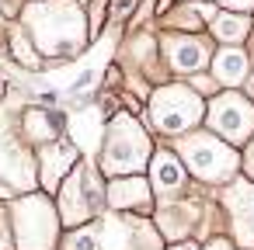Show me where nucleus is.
<instances>
[{
  "label": "nucleus",
  "mask_w": 254,
  "mask_h": 250,
  "mask_svg": "<svg viewBox=\"0 0 254 250\" xmlns=\"http://www.w3.org/2000/svg\"><path fill=\"white\" fill-rule=\"evenodd\" d=\"M28 28L42 52L49 56H77L87 42L84 14L73 0H53V4H32L28 7Z\"/></svg>",
  "instance_id": "1"
},
{
  "label": "nucleus",
  "mask_w": 254,
  "mask_h": 250,
  "mask_svg": "<svg viewBox=\"0 0 254 250\" xmlns=\"http://www.w3.org/2000/svg\"><path fill=\"white\" fill-rule=\"evenodd\" d=\"M146 156H150L146 132L139 129L136 118L119 115L108 129V139H105V156H101L105 174H132L146 163Z\"/></svg>",
  "instance_id": "2"
},
{
  "label": "nucleus",
  "mask_w": 254,
  "mask_h": 250,
  "mask_svg": "<svg viewBox=\"0 0 254 250\" xmlns=\"http://www.w3.org/2000/svg\"><path fill=\"white\" fill-rule=\"evenodd\" d=\"M14 222H18V250H53L56 212L42 195L21 198L14 205Z\"/></svg>",
  "instance_id": "3"
},
{
  "label": "nucleus",
  "mask_w": 254,
  "mask_h": 250,
  "mask_svg": "<svg viewBox=\"0 0 254 250\" xmlns=\"http://www.w3.org/2000/svg\"><path fill=\"white\" fill-rule=\"evenodd\" d=\"M150 115H153L157 129H164V132H185V129H191L202 118V101L188 87L174 84V87H164V91L153 94Z\"/></svg>",
  "instance_id": "4"
},
{
  "label": "nucleus",
  "mask_w": 254,
  "mask_h": 250,
  "mask_svg": "<svg viewBox=\"0 0 254 250\" xmlns=\"http://www.w3.org/2000/svg\"><path fill=\"white\" fill-rule=\"evenodd\" d=\"M181 153H185L188 167L198 177H205V181H223V177H230L237 170V153L230 146H223L219 139H212V136H191V139H185Z\"/></svg>",
  "instance_id": "5"
},
{
  "label": "nucleus",
  "mask_w": 254,
  "mask_h": 250,
  "mask_svg": "<svg viewBox=\"0 0 254 250\" xmlns=\"http://www.w3.org/2000/svg\"><path fill=\"white\" fill-rule=\"evenodd\" d=\"M209 125H212L219 136L240 143V139L254 129V108H251L244 98H237V94H223V98H216L212 108H209Z\"/></svg>",
  "instance_id": "6"
},
{
  "label": "nucleus",
  "mask_w": 254,
  "mask_h": 250,
  "mask_svg": "<svg viewBox=\"0 0 254 250\" xmlns=\"http://www.w3.org/2000/svg\"><path fill=\"white\" fill-rule=\"evenodd\" d=\"M98 198H101V191L94 184V174L87 167H77L73 177L63 188V219L66 222H80L84 215H91L98 208Z\"/></svg>",
  "instance_id": "7"
},
{
  "label": "nucleus",
  "mask_w": 254,
  "mask_h": 250,
  "mask_svg": "<svg viewBox=\"0 0 254 250\" xmlns=\"http://www.w3.org/2000/svg\"><path fill=\"white\" fill-rule=\"evenodd\" d=\"M164 52H167L171 66L181 70V73H191V70H198L205 63V46L198 39H167Z\"/></svg>",
  "instance_id": "8"
},
{
  "label": "nucleus",
  "mask_w": 254,
  "mask_h": 250,
  "mask_svg": "<svg viewBox=\"0 0 254 250\" xmlns=\"http://www.w3.org/2000/svg\"><path fill=\"white\" fill-rule=\"evenodd\" d=\"M230 205L237 212V233L244 243H254V188L237 184L230 191Z\"/></svg>",
  "instance_id": "9"
},
{
  "label": "nucleus",
  "mask_w": 254,
  "mask_h": 250,
  "mask_svg": "<svg viewBox=\"0 0 254 250\" xmlns=\"http://www.w3.org/2000/svg\"><path fill=\"white\" fill-rule=\"evenodd\" d=\"M212 70H216L219 84H240L247 77V56L240 49H223L216 56V63H212Z\"/></svg>",
  "instance_id": "10"
},
{
  "label": "nucleus",
  "mask_w": 254,
  "mask_h": 250,
  "mask_svg": "<svg viewBox=\"0 0 254 250\" xmlns=\"http://www.w3.org/2000/svg\"><path fill=\"white\" fill-rule=\"evenodd\" d=\"M60 125H63V118H60L56 111H39V108H32V111L25 115V132H28V139H39V143H53L56 132H60Z\"/></svg>",
  "instance_id": "11"
},
{
  "label": "nucleus",
  "mask_w": 254,
  "mask_h": 250,
  "mask_svg": "<svg viewBox=\"0 0 254 250\" xmlns=\"http://www.w3.org/2000/svg\"><path fill=\"white\" fill-rule=\"evenodd\" d=\"M73 146H66V143H49V150H46V156H42V167H46V174H42V181L49 184V188H56V181L66 174V167L73 163Z\"/></svg>",
  "instance_id": "12"
},
{
  "label": "nucleus",
  "mask_w": 254,
  "mask_h": 250,
  "mask_svg": "<svg viewBox=\"0 0 254 250\" xmlns=\"http://www.w3.org/2000/svg\"><path fill=\"white\" fill-rule=\"evenodd\" d=\"M108 198H112V205H119V208H139V205H146V184L139 181V177H126V181H115L112 184V191H108Z\"/></svg>",
  "instance_id": "13"
},
{
  "label": "nucleus",
  "mask_w": 254,
  "mask_h": 250,
  "mask_svg": "<svg viewBox=\"0 0 254 250\" xmlns=\"http://www.w3.org/2000/svg\"><path fill=\"white\" fill-rule=\"evenodd\" d=\"M181 181H185L181 163H178L171 153H160V156L153 160V184H157L160 191H178Z\"/></svg>",
  "instance_id": "14"
},
{
  "label": "nucleus",
  "mask_w": 254,
  "mask_h": 250,
  "mask_svg": "<svg viewBox=\"0 0 254 250\" xmlns=\"http://www.w3.org/2000/svg\"><path fill=\"white\" fill-rule=\"evenodd\" d=\"M212 28H216V35H219V39H230V42H237V39H244V35H247V21H244V18H237V14H219Z\"/></svg>",
  "instance_id": "15"
},
{
  "label": "nucleus",
  "mask_w": 254,
  "mask_h": 250,
  "mask_svg": "<svg viewBox=\"0 0 254 250\" xmlns=\"http://www.w3.org/2000/svg\"><path fill=\"white\" fill-rule=\"evenodd\" d=\"M66 250H98V236H94V229H80V233H73V236L66 240Z\"/></svg>",
  "instance_id": "16"
},
{
  "label": "nucleus",
  "mask_w": 254,
  "mask_h": 250,
  "mask_svg": "<svg viewBox=\"0 0 254 250\" xmlns=\"http://www.w3.org/2000/svg\"><path fill=\"white\" fill-rule=\"evenodd\" d=\"M14 56H18V59H21L25 66H39V56H35V52L28 49V42H25L21 35H14Z\"/></svg>",
  "instance_id": "17"
},
{
  "label": "nucleus",
  "mask_w": 254,
  "mask_h": 250,
  "mask_svg": "<svg viewBox=\"0 0 254 250\" xmlns=\"http://www.w3.org/2000/svg\"><path fill=\"white\" fill-rule=\"evenodd\" d=\"M174 25H181V28H202V14L188 7V11H181V14H178V21H174Z\"/></svg>",
  "instance_id": "18"
},
{
  "label": "nucleus",
  "mask_w": 254,
  "mask_h": 250,
  "mask_svg": "<svg viewBox=\"0 0 254 250\" xmlns=\"http://www.w3.org/2000/svg\"><path fill=\"white\" fill-rule=\"evenodd\" d=\"M132 4H136V0H115V7H112V18L119 21V18H122V14H126V11L132 7Z\"/></svg>",
  "instance_id": "19"
},
{
  "label": "nucleus",
  "mask_w": 254,
  "mask_h": 250,
  "mask_svg": "<svg viewBox=\"0 0 254 250\" xmlns=\"http://www.w3.org/2000/svg\"><path fill=\"white\" fill-rule=\"evenodd\" d=\"M251 4L254 0H223V7H230V11H251Z\"/></svg>",
  "instance_id": "20"
},
{
  "label": "nucleus",
  "mask_w": 254,
  "mask_h": 250,
  "mask_svg": "<svg viewBox=\"0 0 254 250\" xmlns=\"http://www.w3.org/2000/svg\"><path fill=\"white\" fill-rule=\"evenodd\" d=\"M247 174L254 177V139H251V146H247Z\"/></svg>",
  "instance_id": "21"
},
{
  "label": "nucleus",
  "mask_w": 254,
  "mask_h": 250,
  "mask_svg": "<svg viewBox=\"0 0 254 250\" xmlns=\"http://www.w3.org/2000/svg\"><path fill=\"white\" fill-rule=\"evenodd\" d=\"M205 250H233V247H230V243H226V240H212V243H209V247H205Z\"/></svg>",
  "instance_id": "22"
},
{
  "label": "nucleus",
  "mask_w": 254,
  "mask_h": 250,
  "mask_svg": "<svg viewBox=\"0 0 254 250\" xmlns=\"http://www.w3.org/2000/svg\"><path fill=\"white\" fill-rule=\"evenodd\" d=\"M247 94H251V98H254V80H251V84H247Z\"/></svg>",
  "instance_id": "23"
},
{
  "label": "nucleus",
  "mask_w": 254,
  "mask_h": 250,
  "mask_svg": "<svg viewBox=\"0 0 254 250\" xmlns=\"http://www.w3.org/2000/svg\"><path fill=\"white\" fill-rule=\"evenodd\" d=\"M0 94H4V73H0Z\"/></svg>",
  "instance_id": "24"
},
{
  "label": "nucleus",
  "mask_w": 254,
  "mask_h": 250,
  "mask_svg": "<svg viewBox=\"0 0 254 250\" xmlns=\"http://www.w3.org/2000/svg\"><path fill=\"white\" fill-rule=\"evenodd\" d=\"M178 250H195V247H191V243H188V247H178Z\"/></svg>",
  "instance_id": "25"
}]
</instances>
